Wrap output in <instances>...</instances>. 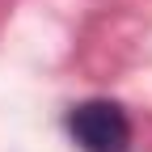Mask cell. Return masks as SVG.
<instances>
[{"instance_id":"cell-1","label":"cell","mask_w":152,"mask_h":152,"mask_svg":"<svg viewBox=\"0 0 152 152\" xmlns=\"http://www.w3.org/2000/svg\"><path fill=\"white\" fill-rule=\"evenodd\" d=\"M68 135L80 152H131V118L118 102L93 97L68 110Z\"/></svg>"}]
</instances>
